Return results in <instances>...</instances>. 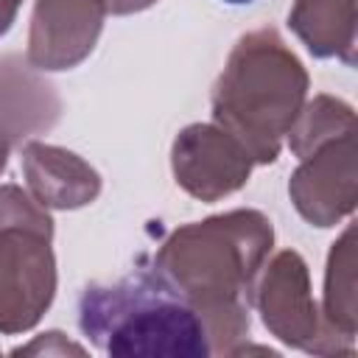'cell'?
<instances>
[{
	"label": "cell",
	"mask_w": 358,
	"mask_h": 358,
	"mask_svg": "<svg viewBox=\"0 0 358 358\" xmlns=\"http://www.w3.org/2000/svg\"><path fill=\"white\" fill-rule=\"evenodd\" d=\"M268 246L271 224L238 210L176 229L157 255V271L204 319L213 352H232L249 330V288Z\"/></svg>",
	"instance_id": "cell-1"
},
{
	"label": "cell",
	"mask_w": 358,
	"mask_h": 358,
	"mask_svg": "<svg viewBox=\"0 0 358 358\" xmlns=\"http://www.w3.org/2000/svg\"><path fill=\"white\" fill-rule=\"evenodd\" d=\"M81 330L106 355H213L204 319L157 268L87 288Z\"/></svg>",
	"instance_id": "cell-2"
},
{
	"label": "cell",
	"mask_w": 358,
	"mask_h": 358,
	"mask_svg": "<svg viewBox=\"0 0 358 358\" xmlns=\"http://www.w3.org/2000/svg\"><path fill=\"white\" fill-rule=\"evenodd\" d=\"M308 76L271 28L246 34L221 73L213 95V115L252 159L274 162L280 140L294 129Z\"/></svg>",
	"instance_id": "cell-3"
},
{
	"label": "cell",
	"mask_w": 358,
	"mask_h": 358,
	"mask_svg": "<svg viewBox=\"0 0 358 358\" xmlns=\"http://www.w3.org/2000/svg\"><path fill=\"white\" fill-rule=\"evenodd\" d=\"M53 221L20 187H0V333H22L53 299Z\"/></svg>",
	"instance_id": "cell-4"
},
{
	"label": "cell",
	"mask_w": 358,
	"mask_h": 358,
	"mask_svg": "<svg viewBox=\"0 0 358 358\" xmlns=\"http://www.w3.org/2000/svg\"><path fill=\"white\" fill-rule=\"evenodd\" d=\"M106 0H36L28 62L39 70H70L90 56L103 25Z\"/></svg>",
	"instance_id": "cell-5"
},
{
	"label": "cell",
	"mask_w": 358,
	"mask_h": 358,
	"mask_svg": "<svg viewBox=\"0 0 358 358\" xmlns=\"http://www.w3.org/2000/svg\"><path fill=\"white\" fill-rule=\"evenodd\" d=\"M173 171L187 193L213 201L246 182L252 157L224 129L190 126L173 143Z\"/></svg>",
	"instance_id": "cell-6"
},
{
	"label": "cell",
	"mask_w": 358,
	"mask_h": 358,
	"mask_svg": "<svg viewBox=\"0 0 358 358\" xmlns=\"http://www.w3.org/2000/svg\"><path fill=\"white\" fill-rule=\"evenodd\" d=\"M257 305L263 310L266 327L282 338L285 344L302 347L308 352H327V338L319 330L316 305L308 294V271L296 252H280L274 263L266 271V280L260 285ZM330 344L344 352L333 338Z\"/></svg>",
	"instance_id": "cell-7"
},
{
	"label": "cell",
	"mask_w": 358,
	"mask_h": 358,
	"mask_svg": "<svg viewBox=\"0 0 358 358\" xmlns=\"http://www.w3.org/2000/svg\"><path fill=\"white\" fill-rule=\"evenodd\" d=\"M22 168L36 201L48 207H81L101 190L98 173L64 148L28 143L22 151Z\"/></svg>",
	"instance_id": "cell-8"
},
{
	"label": "cell",
	"mask_w": 358,
	"mask_h": 358,
	"mask_svg": "<svg viewBox=\"0 0 358 358\" xmlns=\"http://www.w3.org/2000/svg\"><path fill=\"white\" fill-rule=\"evenodd\" d=\"M350 140H352V134L341 137V143H336V137L327 140V143H322L324 148L316 154V159L308 162V165H302L294 173V179H291V196H294L299 213L308 221H313L316 227H330L338 215H344V213L352 210V199H355L352 182H344V179L336 182V168L341 162L352 159V151H347L338 159V165H336L338 151Z\"/></svg>",
	"instance_id": "cell-9"
},
{
	"label": "cell",
	"mask_w": 358,
	"mask_h": 358,
	"mask_svg": "<svg viewBox=\"0 0 358 358\" xmlns=\"http://www.w3.org/2000/svg\"><path fill=\"white\" fill-rule=\"evenodd\" d=\"M288 25L313 56H341L352 64L355 3L352 0H296Z\"/></svg>",
	"instance_id": "cell-10"
},
{
	"label": "cell",
	"mask_w": 358,
	"mask_h": 358,
	"mask_svg": "<svg viewBox=\"0 0 358 358\" xmlns=\"http://www.w3.org/2000/svg\"><path fill=\"white\" fill-rule=\"evenodd\" d=\"M154 0H106V8L112 14H131V11H140V8H148Z\"/></svg>",
	"instance_id": "cell-11"
},
{
	"label": "cell",
	"mask_w": 358,
	"mask_h": 358,
	"mask_svg": "<svg viewBox=\"0 0 358 358\" xmlns=\"http://www.w3.org/2000/svg\"><path fill=\"white\" fill-rule=\"evenodd\" d=\"M22 0H0V36L11 28L14 17H17V8H20Z\"/></svg>",
	"instance_id": "cell-12"
},
{
	"label": "cell",
	"mask_w": 358,
	"mask_h": 358,
	"mask_svg": "<svg viewBox=\"0 0 358 358\" xmlns=\"http://www.w3.org/2000/svg\"><path fill=\"white\" fill-rule=\"evenodd\" d=\"M6 157H8V140H6V134L0 131V171L6 168Z\"/></svg>",
	"instance_id": "cell-13"
},
{
	"label": "cell",
	"mask_w": 358,
	"mask_h": 358,
	"mask_svg": "<svg viewBox=\"0 0 358 358\" xmlns=\"http://www.w3.org/2000/svg\"><path fill=\"white\" fill-rule=\"evenodd\" d=\"M224 3H252V0H224Z\"/></svg>",
	"instance_id": "cell-14"
}]
</instances>
